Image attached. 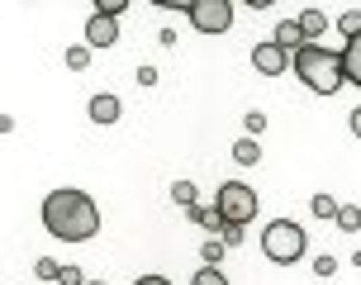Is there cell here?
Listing matches in <instances>:
<instances>
[{
	"mask_svg": "<svg viewBox=\"0 0 361 285\" xmlns=\"http://www.w3.org/2000/svg\"><path fill=\"white\" fill-rule=\"evenodd\" d=\"M43 229L62 238V243H86L100 233V210H95V200L86 190H72V186H62L53 195L43 200Z\"/></svg>",
	"mask_w": 361,
	"mask_h": 285,
	"instance_id": "6da1fadb",
	"label": "cell"
},
{
	"mask_svg": "<svg viewBox=\"0 0 361 285\" xmlns=\"http://www.w3.org/2000/svg\"><path fill=\"white\" fill-rule=\"evenodd\" d=\"M295 76H300V81H305L314 95H338V90L347 86L343 53L309 43V48H300V53H295Z\"/></svg>",
	"mask_w": 361,
	"mask_h": 285,
	"instance_id": "7a4b0ae2",
	"label": "cell"
},
{
	"mask_svg": "<svg viewBox=\"0 0 361 285\" xmlns=\"http://www.w3.org/2000/svg\"><path fill=\"white\" fill-rule=\"evenodd\" d=\"M305 248H309V238L295 219H271L267 229H262V252H267V262H276V267H295L305 257Z\"/></svg>",
	"mask_w": 361,
	"mask_h": 285,
	"instance_id": "3957f363",
	"label": "cell"
},
{
	"mask_svg": "<svg viewBox=\"0 0 361 285\" xmlns=\"http://www.w3.org/2000/svg\"><path fill=\"white\" fill-rule=\"evenodd\" d=\"M214 210L224 214V224H238V229H247L257 219V190L252 186H243V181H224L214 195Z\"/></svg>",
	"mask_w": 361,
	"mask_h": 285,
	"instance_id": "277c9868",
	"label": "cell"
},
{
	"mask_svg": "<svg viewBox=\"0 0 361 285\" xmlns=\"http://www.w3.org/2000/svg\"><path fill=\"white\" fill-rule=\"evenodd\" d=\"M190 24H195L200 34H228L233 5H228V0H195V5H190Z\"/></svg>",
	"mask_w": 361,
	"mask_h": 285,
	"instance_id": "5b68a950",
	"label": "cell"
},
{
	"mask_svg": "<svg viewBox=\"0 0 361 285\" xmlns=\"http://www.w3.org/2000/svg\"><path fill=\"white\" fill-rule=\"evenodd\" d=\"M252 67L262 71V76H281V71L290 67V53L276 43V38H267V43H257V48H252Z\"/></svg>",
	"mask_w": 361,
	"mask_h": 285,
	"instance_id": "8992f818",
	"label": "cell"
},
{
	"mask_svg": "<svg viewBox=\"0 0 361 285\" xmlns=\"http://www.w3.org/2000/svg\"><path fill=\"white\" fill-rule=\"evenodd\" d=\"M86 43H90V48H114V43H119V19L90 15L86 19Z\"/></svg>",
	"mask_w": 361,
	"mask_h": 285,
	"instance_id": "52a82bcc",
	"label": "cell"
},
{
	"mask_svg": "<svg viewBox=\"0 0 361 285\" xmlns=\"http://www.w3.org/2000/svg\"><path fill=\"white\" fill-rule=\"evenodd\" d=\"M271 38H276L286 53H300V48H309V38H305V29H300V19H281V24L271 29Z\"/></svg>",
	"mask_w": 361,
	"mask_h": 285,
	"instance_id": "ba28073f",
	"label": "cell"
},
{
	"mask_svg": "<svg viewBox=\"0 0 361 285\" xmlns=\"http://www.w3.org/2000/svg\"><path fill=\"white\" fill-rule=\"evenodd\" d=\"M86 109H90V119H95V124H114L124 105H119V95H109V90H105V95H90Z\"/></svg>",
	"mask_w": 361,
	"mask_h": 285,
	"instance_id": "9c48e42d",
	"label": "cell"
},
{
	"mask_svg": "<svg viewBox=\"0 0 361 285\" xmlns=\"http://www.w3.org/2000/svg\"><path fill=\"white\" fill-rule=\"evenodd\" d=\"M343 71H347V81L361 90V38H352L343 48Z\"/></svg>",
	"mask_w": 361,
	"mask_h": 285,
	"instance_id": "30bf717a",
	"label": "cell"
},
{
	"mask_svg": "<svg viewBox=\"0 0 361 285\" xmlns=\"http://www.w3.org/2000/svg\"><path fill=\"white\" fill-rule=\"evenodd\" d=\"M233 162H238V166H257V162H262V147H257V138H238V142H233Z\"/></svg>",
	"mask_w": 361,
	"mask_h": 285,
	"instance_id": "8fae6325",
	"label": "cell"
},
{
	"mask_svg": "<svg viewBox=\"0 0 361 285\" xmlns=\"http://www.w3.org/2000/svg\"><path fill=\"white\" fill-rule=\"evenodd\" d=\"M300 29H305V38H319L328 29V15L324 10H300Z\"/></svg>",
	"mask_w": 361,
	"mask_h": 285,
	"instance_id": "7c38bea8",
	"label": "cell"
},
{
	"mask_svg": "<svg viewBox=\"0 0 361 285\" xmlns=\"http://www.w3.org/2000/svg\"><path fill=\"white\" fill-rule=\"evenodd\" d=\"M338 210H343V205H338L333 195H314L309 200V214H314V219H338Z\"/></svg>",
	"mask_w": 361,
	"mask_h": 285,
	"instance_id": "4fadbf2b",
	"label": "cell"
},
{
	"mask_svg": "<svg viewBox=\"0 0 361 285\" xmlns=\"http://www.w3.org/2000/svg\"><path fill=\"white\" fill-rule=\"evenodd\" d=\"M338 34L352 43V38H361V10H347V15H338Z\"/></svg>",
	"mask_w": 361,
	"mask_h": 285,
	"instance_id": "5bb4252c",
	"label": "cell"
},
{
	"mask_svg": "<svg viewBox=\"0 0 361 285\" xmlns=\"http://www.w3.org/2000/svg\"><path fill=\"white\" fill-rule=\"evenodd\" d=\"M333 224H338V229H343V233H357V229H361V210H357V205H343Z\"/></svg>",
	"mask_w": 361,
	"mask_h": 285,
	"instance_id": "9a60e30c",
	"label": "cell"
},
{
	"mask_svg": "<svg viewBox=\"0 0 361 285\" xmlns=\"http://www.w3.org/2000/svg\"><path fill=\"white\" fill-rule=\"evenodd\" d=\"M67 67H72V71L90 67V43H72V48H67Z\"/></svg>",
	"mask_w": 361,
	"mask_h": 285,
	"instance_id": "2e32d148",
	"label": "cell"
},
{
	"mask_svg": "<svg viewBox=\"0 0 361 285\" xmlns=\"http://www.w3.org/2000/svg\"><path fill=\"white\" fill-rule=\"evenodd\" d=\"M34 276H38V281H62V262H53V257H38V262H34Z\"/></svg>",
	"mask_w": 361,
	"mask_h": 285,
	"instance_id": "e0dca14e",
	"label": "cell"
},
{
	"mask_svg": "<svg viewBox=\"0 0 361 285\" xmlns=\"http://www.w3.org/2000/svg\"><path fill=\"white\" fill-rule=\"evenodd\" d=\"M171 200H176L180 210H195V186H190V181H176V186H171Z\"/></svg>",
	"mask_w": 361,
	"mask_h": 285,
	"instance_id": "ac0fdd59",
	"label": "cell"
},
{
	"mask_svg": "<svg viewBox=\"0 0 361 285\" xmlns=\"http://www.w3.org/2000/svg\"><path fill=\"white\" fill-rule=\"evenodd\" d=\"M190 285H228V276H224L219 267H200L195 276H190Z\"/></svg>",
	"mask_w": 361,
	"mask_h": 285,
	"instance_id": "d6986e66",
	"label": "cell"
},
{
	"mask_svg": "<svg viewBox=\"0 0 361 285\" xmlns=\"http://www.w3.org/2000/svg\"><path fill=\"white\" fill-rule=\"evenodd\" d=\"M224 238H209V243H204V248H200V257H204V267H219V262H224Z\"/></svg>",
	"mask_w": 361,
	"mask_h": 285,
	"instance_id": "ffe728a7",
	"label": "cell"
},
{
	"mask_svg": "<svg viewBox=\"0 0 361 285\" xmlns=\"http://www.w3.org/2000/svg\"><path fill=\"white\" fill-rule=\"evenodd\" d=\"M128 10V0H95V15H109V19H119Z\"/></svg>",
	"mask_w": 361,
	"mask_h": 285,
	"instance_id": "44dd1931",
	"label": "cell"
},
{
	"mask_svg": "<svg viewBox=\"0 0 361 285\" xmlns=\"http://www.w3.org/2000/svg\"><path fill=\"white\" fill-rule=\"evenodd\" d=\"M243 128H247V138H257V133L267 128V114H262V109H252V114H243Z\"/></svg>",
	"mask_w": 361,
	"mask_h": 285,
	"instance_id": "7402d4cb",
	"label": "cell"
},
{
	"mask_svg": "<svg viewBox=\"0 0 361 285\" xmlns=\"http://www.w3.org/2000/svg\"><path fill=\"white\" fill-rule=\"evenodd\" d=\"M57 285H90V281L81 276V267H62V281Z\"/></svg>",
	"mask_w": 361,
	"mask_h": 285,
	"instance_id": "603a6c76",
	"label": "cell"
},
{
	"mask_svg": "<svg viewBox=\"0 0 361 285\" xmlns=\"http://www.w3.org/2000/svg\"><path fill=\"white\" fill-rule=\"evenodd\" d=\"M243 238H247V233L238 229V224H228V229H224V248H243Z\"/></svg>",
	"mask_w": 361,
	"mask_h": 285,
	"instance_id": "cb8c5ba5",
	"label": "cell"
},
{
	"mask_svg": "<svg viewBox=\"0 0 361 285\" xmlns=\"http://www.w3.org/2000/svg\"><path fill=\"white\" fill-rule=\"evenodd\" d=\"M138 86H157V67H138Z\"/></svg>",
	"mask_w": 361,
	"mask_h": 285,
	"instance_id": "d4e9b609",
	"label": "cell"
},
{
	"mask_svg": "<svg viewBox=\"0 0 361 285\" xmlns=\"http://www.w3.org/2000/svg\"><path fill=\"white\" fill-rule=\"evenodd\" d=\"M314 271H319V276H333V271H338V262H333V257H319V262H314Z\"/></svg>",
	"mask_w": 361,
	"mask_h": 285,
	"instance_id": "484cf974",
	"label": "cell"
},
{
	"mask_svg": "<svg viewBox=\"0 0 361 285\" xmlns=\"http://www.w3.org/2000/svg\"><path fill=\"white\" fill-rule=\"evenodd\" d=\"M133 285H171V281H166V276H138Z\"/></svg>",
	"mask_w": 361,
	"mask_h": 285,
	"instance_id": "4316f807",
	"label": "cell"
},
{
	"mask_svg": "<svg viewBox=\"0 0 361 285\" xmlns=\"http://www.w3.org/2000/svg\"><path fill=\"white\" fill-rule=\"evenodd\" d=\"M352 133H357V138H361V105L352 109Z\"/></svg>",
	"mask_w": 361,
	"mask_h": 285,
	"instance_id": "83f0119b",
	"label": "cell"
},
{
	"mask_svg": "<svg viewBox=\"0 0 361 285\" xmlns=\"http://www.w3.org/2000/svg\"><path fill=\"white\" fill-rule=\"evenodd\" d=\"M90 285H105V281H90Z\"/></svg>",
	"mask_w": 361,
	"mask_h": 285,
	"instance_id": "f1b7e54d",
	"label": "cell"
}]
</instances>
